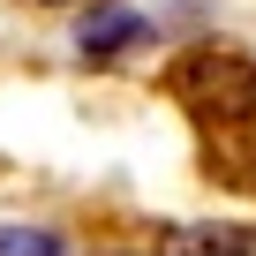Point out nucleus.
Returning <instances> with one entry per match:
<instances>
[{
  "label": "nucleus",
  "mask_w": 256,
  "mask_h": 256,
  "mask_svg": "<svg viewBox=\"0 0 256 256\" xmlns=\"http://www.w3.org/2000/svg\"><path fill=\"white\" fill-rule=\"evenodd\" d=\"M174 241L196 256H256V234H241V226H174Z\"/></svg>",
  "instance_id": "nucleus-3"
},
{
  "label": "nucleus",
  "mask_w": 256,
  "mask_h": 256,
  "mask_svg": "<svg viewBox=\"0 0 256 256\" xmlns=\"http://www.w3.org/2000/svg\"><path fill=\"white\" fill-rule=\"evenodd\" d=\"M166 90H174L181 106H196V113H234V120L256 113V68L234 60L226 46H188V53L166 68Z\"/></svg>",
  "instance_id": "nucleus-1"
},
{
  "label": "nucleus",
  "mask_w": 256,
  "mask_h": 256,
  "mask_svg": "<svg viewBox=\"0 0 256 256\" xmlns=\"http://www.w3.org/2000/svg\"><path fill=\"white\" fill-rule=\"evenodd\" d=\"M0 256H68L53 226H0Z\"/></svg>",
  "instance_id": "nucleus-4"
},
{
  "label": "nucleus",
  "mask_w": 256,
  "mask_h": 256,
  "mask_svg": "<svg viewBox=\"0 0 256 256\" xmlns=\"http://www.w3.org/2000/svg\"><path fill=\"white\" fill-rule=\"evenodd\" d=\"M38 8H60V0H38Z\"/></svg>",
  "instance_id": "nucleus-5"
},
{
  "label": "nucleus",
  "mask_w": 256,
  "mask_h": 256,
  "mask_svg": "<svg viewBox=\"0 0 256 256\" xmlns=\"http://www.w3.org/2000/svg\"><path fill=\"white\" fill-rule=\"evenodd\" d=\"M136 46H158V30H151L144 8L106 0V8H90V16L76 23V53H83V60H120V53H136Z\"/></svg>",
  "instance_id": "nucleus-2"
}]
</instances>
